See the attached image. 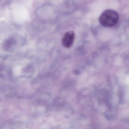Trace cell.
Here are the masks:
<instances>
[{"label": "cell", "mask_w": 129, "mask_h": 129, "mask_svg": "<svg viewBox=\"0 0 129 129\" xmlns=\"http://www.w3.org/2000/svg\"><path fill=\"white\" fill-rule=\"evenodd\" d=\"M75 39L74 32L72 31H67L64 35L62 40L63 46L66 48H70L74 43Z\"/></svg>", "instance_id": "obj_2"}, {"label": "cell", "mask_w": 129, "mask_h": 129, "mask_svg": "<svg viewBox=\"0 0 129 129\" xmlns=\"http://www.w3.org/2000/svg\"><path fill=\"white\" fill-rule=\"evenodd\" d=\"M119 16L115 10L107 9L102 13L99 18L100 23L105 27H111L115 25L118 22Z\"/></svg>", "instance_id": "obj_1"}]
</instances>
